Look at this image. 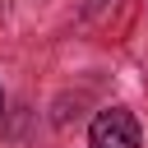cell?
Wrapping results in <instances>:
<instances>
[{"instance_id": "1", "label": "cell", "mask_w": 148, "mask_h": 148, "mask_svg": "<svg viewBox=\"0 0 148 148\" xmlns=\"http://www.w3.org/2000/svg\"><path fill=\"white\" fill-rule=\"evenodd\" d=\"M88 148H139V120L125 106L97 111V120L88 125Z\"/></svg>"}, {"instance_id": "2", "label": "cell", "mask_w": 148, "mask_h": 148, "mask_svg": "<svg viewBox=\"0 0 148 148\" xmlns=\"http://www.w3.org/2000/svg\"><path fill=\"white\" fill-rule=\"evenodd\" d=\"M0 111H5V97H0Z\"/></svg>"}]
</instances>
